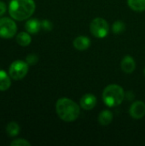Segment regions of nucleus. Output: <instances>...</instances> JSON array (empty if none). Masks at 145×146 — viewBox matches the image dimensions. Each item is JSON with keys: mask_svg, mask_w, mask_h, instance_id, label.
<instances>
[{"mask_svg": "<svg viewBox=\"0 0 145 146\" xmlns=\"http://www.w3.org/2000/svg\"><path fill=\"white\" fill-rule=\"evenodd\" d=\"M36 4L33 0H11L9 13L14 20L21 21L30 18L34 13Z\"/></svg>", "mask_w": 145, "mask_h": 146, "instance_id": "nucleus-1", "label": "nucleus"}, {"mask_svg": "<svg viewBox=\"0 0 145 146\" xmlns=\"http://www.w3.org/2000/svg\"><path fill=\"white\" fill-rule=\"evenodd\" d=\"M58 116L66 122H72L78 119L80 114L79 106L68 98H62L56 104Z\"/></svg>", "mask_w": 145, "mask_h": 146, "instance_id": "nucleus-2", "label": "nucleus"}, {"mask_svg": "<svg viewBox=\"0 0 145 146\" xmlns=\"http://www.w3.org/2000/svg\"><path fill=\"white\" fill-rule=\"evenodd\" d=\"M125 98V92L121 86L112 84L108 86L103 92V101L109 108L120 105Z\"/></svg>", "mask_w": 145, "mask_h": 146, "instance_id": "nucleus-3", "label": "nucleus"}, {"mask_svg": "<svg viewBox=\"0 0 145 146\" xmlns=\"http://www.w3.org/2000/svg\"><path fill=\"white\" fill-rule=\"evenodd\" d=\"M91 34L97 38H104L109 33V23L103 18H95L90 24Z\"/></svg>", "mask_w": 145, "mask_h": 146, "instance_id": "nucleus-4", "label": "nucleus"}, {"mask_svg": "<svg viewBox=\"0 0 145 146\" xmlns=\"http://www.w3.org/2000/svg\"><path fill=\"white\" fill-rule=\"evenodd\" d=\"M28 64L26 62L21 60H16L13 62L9 68V74L11 79L15 80H20L25 78L28 73Z\"/></svg>", "mask_w": 145, "mask_h": 146, "instance_id": "nucleus-5", "label": "nucleus"}, {"mask_svg": "<svg viewBox=\"0 0 145 146\" xmlns=\"http://www.w3.org/2000/svg\"><path fill=\"white\" fill-rule=\"evenodd\" d=\"M16 32L17 26L11 18H0V38H11L16 34Z\"/></svg>", "mask_w": 145, "mask_h": 146, "instance_id": "nucleus-6", "label": "nucleus"}, {"mask_svg": "<svg viewBox=\"0 0 145 146\" xmlns=\"http://www.w3.org/2000/svg\"><path fill=\"white\" fill-rule=\"evenodd\" d=\"M129 113L130 115L135 120L142 119L145 115V104L142 101L133 103L130 107Z\"/></svg>", "mask_w": 145, "mask_h": 146, "instance_id": "nucleus-7", "label": "nucleus"}, {"mask_svg": "<svg viewBox=\"0 0 145 146\" xmlns=\"http://www.w3.org/2000/svg\"><path fill=\"white\" fill-rule=\"evenodd\" d=\"M97 104V98L92 94H85L80 99V107L85 110H92Z\"/></svg>", "mask_w": 145, "mask_h": 146, "instance_id": "nucleus-8", "label": "nucleus"}, {"mask_svg": "<svg viewBox=\"0 0 145 146\" xmlns=\"http://www.w3.org/2000/svg\"><path fill=\"white\" fill-rule=\"evenodd\" d=\"M73 47L78 50H85L91 45V39L86 36H79L73 40Z\"/></svg>", "mask_w": 145, "mask_h": 146, "instance_id": "nucleus-9", "label": "nucleus"}, {"mask_svg": "<svg viewBox=\"0 0 145 146\" xmlns=\"http://www.w3.org/2000/svg\"><path fill=\"white\" fill-rule=\"evenodd\" d=\"M136 68V62L131 56H126L121 61V69L126 74H132Z\"/></svg>", "mask_w": 145, "mask_h": 146, "instance_id": "nucleus-10", "label": "nucleus"}, {"mask_svg": "<svg viewBox=\"0 0 145 146\" xmlns=\"http://www.w3.org/2000/svg\"><path fill=\"white\" fill-rule=\"evenodd\" d=\"M41 21L37 19H30L25 24V28L29 33H37L41 29Z\"/></svg>", "mask_w": 145, "mask_h": 146, "instance_id": "nucleus-11", "label": "nucleus"}, {"mask_svg": "<svg viewBox=\"0 0 145 146\" xmlns=\"http://www.w3.org/2000/svg\"><path fill=\"white\" fill-rule=\"evenodd\" d=\"M9 74L5 71L0 69V91H6L11 86V80Z\"/></svg>", "mask_w": 145, "mask_h": 146, "instance_id": "nucleus-12", "label": "nucleus"}, {"mask_svg": "<svg viewBox=\"0 0 145 146\" xmlns=\"http://www.w3.org/2000/svg\"><path fill=\"white\" fill-rule=\"evenodd\" d=\"M113 114L109 110H103L98 116V121L102 126H108L113 121Z\"/></svg>", "mask_w": 145, "mask_h": 146, "instance_id": "nucleus-13", "label": "nucleus"}, {"mask_svg": "<svg viewBox=\"0 0 145 146\" xmlns=\"http://www.w3.org/2000/svg\"><path fill=\"white\" fill-rule=\"evenodd\" d=\"M16 42L21 46H28L32 42V38L29 35V33L21 32L16 35Z\"/></svg>", "mask_w": 145, "mask_h": 146, "instance_id": "nucleus-14", "label": "nucleus"}, {"mask_svg": "<svg viewBox=\"0 0 145 146\" xmlns=\"http://www.w3.org/2000/svg\"><path fill=\"white\" fill-rule=\"evenodd\" d=\"M127 3L134 11L143 12L145 10V0H127Z\"/></svg>", "mask_w": 145, "mask_h": 146, "instance_id": "nucleus-15", "label": "nucleus"}, {"mask_svg": "<svg viewBox=\"0 0 145 146\" xmlns=\"http://www.w3.org/2000/svg\"><path fill=\"white\" fill-rule=\"evenodd\" d=\"M6 133L9 137H15L19 134L20 133V127L19 125L15 122V121H11L9 122L7 127H6Z\"/></svg>", "mask_w": 145, "mask_h": 146, "instance_id": "nucleus-16", "label": "nucleus"}, {"mask_svg": "<svg viewBox=\"0 0 145 146\" xmlns=\"http://www.w3.org/2000/svg\"><path fill=\"white\" fill-rule=\"evenodd\" d=\"M126 30V25L123 21H115L113 26H112V31L115 34H120L123 33Z\"/></svg>", "mask_w": 145, "mask_h": 146, "instance_id": "nucleus-17", "label": "nucleus"}, {"mask_svg": "<svg viewBox=\"0 0 145 146\" xmlns=\"http://www.w3.org/2000/svg\"><path fill=\"white\" fill-rule=\"evenodd\" d=\"M10 145L12 146H30L31 144L24 139H17L11 141Z\"/></svg>", "mask_w": 145, "mask_h": 146, "instance_id": "nucleus-18", "label": "nucleus"}, {"mask_svg": "<svg viewBox=\"0 0 145 146\" xmlns=\"http://www.w3.org/2000/svg\"><path fill=\"white\" fill-rule=\"evenodd\" d=\"M38 61V56L35 54H29L26 58V62H27L28 65H35Z\"/></svg>", "mask_w": 145, "mask_h": 146, "instance_id": "nucleus-19", "label": "nucleus"}, {"mask_svg": "<svg viewBox=\"0 0 145 146\" xmlns=\"http://www.w3.org/2000/svg\"><path fill=\"white\" fill-rule=\"evenodd\" d=\"M41 27L45 31H51L52 28H53V25L52 23L48 21V20H44L41 21Z\"/></svg>", "mask_w": 145, "mask_h": 146, "instance_id": "nucleus-20", "label": "nucleus"}, {"mask_svg": "<svg viewBox=\"0 0 145 146\" xmlns=\"http://www.w3.org/2000/svg\"><path fill=\"white\" fill-rule=\"evenodd\" d=\"M6 12V4L3 2L0 1V17Z\"/></svg>", "mask_w": 145, "mask_h": 146, "instance_id": "nucleus-21", "label": "nucleus"}, {"mask_svg": "<svg viewBox=\"0 0 145 146\" xmlns=\"http://www.w3.org/2000/svg\"><path fill=\"white\" fill-rule=\"evenodd\" d=\"M144 75H145V68H144Z\"/></svg>", "mask_w": 145, "mask_h": 146, "instance_id": "nucleus-22", "label": "nucleus"}]
</instances>
